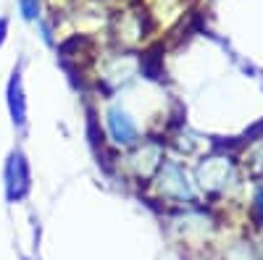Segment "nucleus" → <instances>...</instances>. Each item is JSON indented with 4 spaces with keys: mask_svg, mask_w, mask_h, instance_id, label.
Returning <instances> with one entry per match:
<instances>
[{
    "mask_svg": "<svg viewBox=\"0 0 263 260\" xmlns=\"http://www.w3.org/2000/svg\"><path fill=\"white\" fill-rule=\"evenodd\" d=\"M197 179H200L203 189H227V184L234 179V166L227 158H208L197 168Z\"/></svg>",
    "mask_w": 263,
    "mask_h": 260,
    "instance_id": "1",
    "label": "nucleus"
},
{
    "mask_svg": "<svg viewBox=\"0 0 263 260\" xmlns=\"http://www.w3.org/2000/svg\"><path fill=\"white\" fill-rule=\"evenodd\" d=\"M6 182H8V197L21 200L29 192V166L21 153H13L6 168Z\"/></svg>",
    "mask_w": 263,
    "mask_h": 260,
    "instance_id": "2",
    "label": "nucleus"
},
{
    "mask_svg": "<svg viewBox=\"0 0 263 260\" xmlns=\"http://www.w3.org/2000/svg\"><path fill=\"white\" fill-rule=\"evenodd\" d=\"M161 192L166 197H174V200H190L192 197V189H190V182L184 176L182 166L177 163H166L163 171H161Z\"/></svg>",
    "mask_w": 263,
    "mask_h": 260,
    "instance_id": "3",
    "label": "nucleus"
},
{
    "mask_svg": "<svg viewBox=\"0 0 263 260\" xmlns=\"http://www.w3.org/2000/svg\"><path fill=\"white\" fill-rule=\"evenodd\" d=\"M108 129H111L114 142H119V145H135L137 142V129L121 108H111L108 111Z\"/></svg>",
    "mask_w": 263,
    "mask_h": 260,
    "instance_id": "4",
    "label": "nucleus"
},
{
    "mask_svg": "<svg viewBox=\"0 0 263 260\" xmlns=\"http://www.w3.org/2000/svg\"><path fill=\"white\" fill-rule=\"evenodd\" d=\"M8 108H11L13 124L24 126L27 124V105H24V92H21V76H18V71H13V76L8 82Z\"/></svg>",
    "mask_w": 263,
    "mask_h": 260,
    "instance_id": "5",
    "label": "nucleus"
},
{
    "mask_svg": "<svg viewBox=\"0 0 263 260\" xmlns=\"http://www.w3.org/2000/svg\"><path fill=\"white\" fill-rule=\"evenodd\" d=\"M250 173L258 179H263V142L253 150V155H250Z\"/></svg>",
    "mask_w": 263,
    "mask_h": 260,
    "instance_id": "6",
    "label": "nucleus"
},
{
    "mask_svg": "<svg viewBox=\"0 0 263 260\" xmlns=\"http://www.w3.org/2000/svg\"><path fill=\"white\" fill-rule=\"evenodd\" d=\"M253 218L258 221V226H263V187L258 189L255 200H253Z\"/></svg>",
    "mask_w": 263,
    "mask_h": 260,
    "instance_id": "7",
    "label": "nucleus"
},
{
    "mask_svg": "<svg viewBox=\"0 0 263 260\" xmlns=\"http://www.w3.org/2000/svg\"><path fill=\"white\" fill-rule=\"evenodd\" d=\"M18 3H21V13H24L27 18H37V13H40L37 0H18Z\"/></svg>",
    "mask_w": 263,
    "mask_h": 260,
    "instance_id": "8",
    "label": "nucleus"
}]
</instances>
